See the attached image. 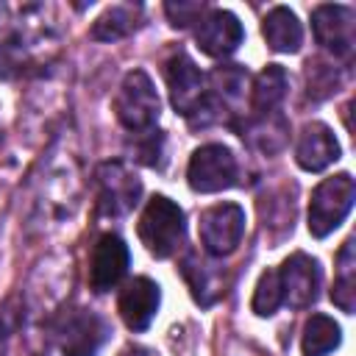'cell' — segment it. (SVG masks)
Returning a JSON list of instances; mask_svg holds the SVG:
<instances>
[{"label":"cell","instance_id":"16","mask_svg":"<svg viewBox=\"0 0 356 356\" xmlns=\"http://www.w3.org/2000/svg\"><path fill=\"white\" fill-rule=\"evenodd\" d=\"M261 33H264L267 47L275 53H298L303 44V25L295 17V11H289L286 6H275L264 17Z\"/></svg>","mask_w":356,"mask_h":356},{"label":"cell","instance_id":"2","mask_svg":"<svg viewBox=\"0 0 356 356\" xmlns=\"http://www.w3.org/2000/svg\"><path fill=\"white\" fill-rule=\"evenodd\" d=\"M356 197V184L350 172H337L331 178H323L309 200V231L312 236L323 239L334 228L342 225Z\"/></svg>","mask_w":356,"mask_h":356},{"label":"cell","instance_id":"14","mask_svg":"<svg viewBox=\"0 0 356 356\" xmlns=\"http://www.w3.org/2000/svg\"><path fill=\"white\" fill-rule=\"evenodd\" d=\"M339 159V142L334 136V131L325 122H306L298 145H295V161L300 170L306 172H320L328 164H334Z\"/></svg>","mask_w":356,"mask_h":356},{"label":"cell","instance_id":"7","mask_svg":"<svg viewBox=\"0 0 356 356\" xmlns=\"http://www.w3.org/2000/svg\"><path fill=\"white\" fill-rule=\"evenodd\" d=\"M164 81L170 89V103L178 114L195 117L206 100V78L186 53H172L164 61Z\"/></svg>","mask_w":356,"mask_h":356},{"label":"cell","instance_id":"1","mask_svg":"<svg viewBox=\"0 0 356 356\" xmlns=\"http://www.w3.org/2000/svg\"><path fill=\"white\" fill-rule=\"evenodd\" d=\"M136 231L150 256L170 259L184 245V234H186L184 209L167 195H153L139 217Z\"/></svg>","mask_w":356,"mask_h":356},{"label":"cell","instance_id":"9","mask_svg":"<svg viewBox=\"0 0 356 356\" xmlns=\"http://www.w3.org/2000/svg\"><path fill=\"white\" fill-rule=\"evenodd\" d=\"M312 31H314L317 44H323L337 58H348L353 53L356 22H353L350 6H331V3L317 6L312 11Z\"/></svg>","mask_w":356,"mask_h":356},{"label":"cell","instance_id":"8","mask_svg":"<svg viewBox=\"0 0 356 356\" xmlns=\"http://www.w3.org/2000/svg\"><path fill=\"white\" fill-rule=\"evenodd\" d=\"M142 195L139 178L122 161H106L97 167V206L100 214L122 217L128 214Z\"/></svg>","mask_w":356,"mask_h":356},{"label":"cell","instance_id":"5","mask_svg":"<svg viewBox=\"0 0 356 356\" xmlns=\"http://www.w3.org/2000/svg\"><path fill=\"white\" fill-rule=\"evenodd\" d=\"M186 181L195 192L211 195L234 186L236 181V159L225 145H203L192 153L186 167Z\"/></svg>","mask_w":356,"mask_h":356},{"label":"cell","instance_id":"19","mask_svg":"<svg viewBox=\"0 0 356 356\" xmlns=\"http://www.w3.org/2000/svg\"><path fill=\"white\" fill-rule=\"evenodd\" d=\"M339 342H342V331L328 314H312L306 320L303 337H300L303 356H325L334 348H339Z\"/></svg>","mask_w":356,"mask_h":356},{"label":"cell","instance_id":"6","mask_svg":"<svg viewBox=\"0 0 356 356\" xmlns=\"http://www.w3.org/2000/svg\"><path fill=\"white\" fill-rule=\"evenodd\" d=\"M245 236V211L236 203H217L200 214V242L209 256H231Z\"/></svg>","mask_w":356,"mask_h":356},{"label":"cell","instance_id":"22","mask_svg":"<svg viewBox=\"0 0 356 356\" xmlns=\"http://www.w3.org/2000/svg\"><path fill=\"white\" fill-rule=\"evenodd\" d=\"M164 11H167V17H170V22L175 28H186V25H192V22H197L203 17L206 6L203 3H181L178 0V3H167Z\"/></svg>","mask_w":356,"mask_h":356},{"label":"cell","instance_id":"21","mask_svg":"<svg viewBox=\"0 0 356 356\" xmlns=\"http://www.w3.org/2000/svg\"><path fill=\"white\" fill-rule=\"evenodd\" d=\"M284 303V295H281V281H278V270H267L261 273L259 284H256V292H253V300H250V309L259 314V317H270L275 314V309Z\"/></svg>","mask_w":356,"mask_h":356},{"label":"cell","instance_id":"15","mask_svg":"<svg viewBox=\"0 0 356 356\" xmlns=\"http://www.w3.org/2000/svg\"><path fill=\"white\" fill-rule=\"evenodd\" d=\"M181 275L184 281L189 284L192 289V298L200 303V306H211L214 300L222 298L225 292V273L217 261L211 259H203L200 253L189 250L181 261Z\"/></svg>","mask_w":356,"mask_h":356},{"label":"cell","instance_id":"11","mask_svg":"<svg viewBox=\"0 0 356 356\" xmlns=\"http://www.w3.org/2000/svg\"><path fill=\"white\" fill-rule=\"evenodd\" d=\"M278 281L284 303H289V309H306L317 300L320 292V264L306 253H292L281 264Z\"/></svg>","mask_w":356,"mask_h":356},{"label":"cell","instance_id":"10","mask_svg":"<svg viewBox=\"0 0 356 356\" xmlns=\"http://www.w3.org/2000/svg\"><path fill=\"white\" fill-rule=\"evenodd\" d=\"M128 245L117 236V234H103L95 248H92V259H89V286L95 292H111L128 273Z\"/></svg>","mask_w":356,"mask_h":356},{"label":"cell","instance_id":"23","mask_svg":"<svg viewBox=\"0 0 356 356\" xmlns=\"http://www.w3.org/2000/svg\"><path fill=\"white\" fill-rule=\"evenodd\" d=\"M120 356H159L156 350H150V348H145V345H128Z\"/></svg>","mask_w":356,"mask_h":356},{"label":"cell","instance_id":"12","mask_svg":"<svg viewBox=\"0 0 356 356\" xmlns=\"http://www.w3.org/2000/svg\"><path fill=\"white\" fill-rule=\"evenodd\" d=\"M195 39H197V47L211 56V58H225L231 56L242 39H245V31H242V22L225 11V8H211L206 11L200 19H197V31H195Z\"/></svg>","mask_w":356,"mask_h":356},{"label":"cell","instance_id":"17","mask_svg":"<svg viewBox=\"0 0 356 356\" xmlns=\"http://www.w3.org/2000/svg\"><path fill=\"white\" fill-rule=\"evenodd\" d=\"M286 86H289L286 70H284L281 64H267V67L256 75L253 89H250V106H253V111H259V114H273L275 106L284 100Z\"/></svg>","mask_w":356,"mask_h":356},{"label":"cell","instance_id":"4","mask_svg":"<svg viewBox=\"0 0 356 356\" xmlns=\"http://www.w3.org/2000/svg\"><path fill=\"white\" fill-rule=\"evenodd\" d=\"M53 334L64 356H97L108 339V325L89 309H70L56 320Z\"/></svg>","mask_w":356,"mask_h":356},{"label":"cell","instance_id":"13","mask_svg":"<svg viewBox=\"0 0 356 356\" xmlns=\"http://www.w3.org/2000/svg\"><path fill=\"white\" fill-rule=\"evenodd\" d=\"M159 303H161L159 284L150 281V278H145V275H136V278H131L120 289L117 312H120L122 323L131 331H145L153 323V317L159 312Z\"/></svg>","mask_w":356,"mask_h":356},{"label":"cell","instance_id":"20","mask_svg":"<svg viewBox=\"0 0 356 356\" xmlns=\"http://www.w3.org/2000/svg\"><path fill=\"white\" fill-rule=\"evenodd\" d=\"M139 6H111V8H106L97 19H95V25H92V39H97V42H117V39H122V36H128L139 22Z\"/></svg>","mask_w":356,"mask_h":356},{"label":"cell","instance_id":"3","mask_svg":"<svg viewBox=\"0 0 356 356\" xmlns=\"http://www.w3.org/2000/svg\"><path fill=\"white\" fill-rule=\"evenodd\" d=\"M114 111H117V120L134 134L150 131L159 122L161 100L145 70H131L122 78L120 92L114 97Z\"/></svg>","mask_w":356,"mask_h":356},{"label":"cell","instance_id":"18","mask_svg":"<svg viewBox=\"0 0 356 356\" xmlns=\"http://www.w3.org/2000/svg\"><path fill=\"white\" fill-rule=\"evenodd\" d=\"M331 300L345 314H353V309H356V256H353V239H345V245H342V250L337 256V275H334Z\"/></svg>","mask_w":356,"mask_h":356}]
</instances>
